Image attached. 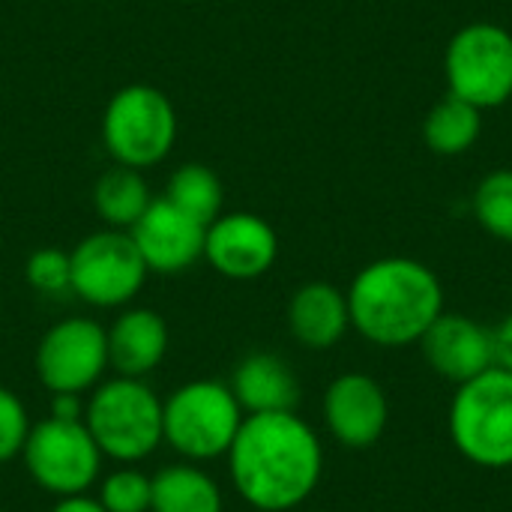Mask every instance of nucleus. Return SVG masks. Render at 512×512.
<instances>
[{
    "instance_id": "obj_9",
    "label": "nucleus",
    "mask_w": 512,
    "mask_h": 512,
    "mask_svg": "<svg viewBox=\"0 0 512 512\" xmlns=\"http://www.w3.org/2000/svg\"><path fill=\"white\" fill-rule=\"evenodd\" d=\"M72 294L96 309H117L138 297L147 279V264L129 231L87 234L72 252Z\"/></svg>"
},
{
    "instance_id": "obj_14",
    "label": "nucleus",
    "mask_w": 512,
    "mask_h": 512,
    "mask_svg": "<svg viewBox=\"0 0 512 512\" xmlns=\"http://www.w3.org/2000/svg\"><path fill=\"white\" fill-rule=\"evenodd\" d=\"M423 357L435 375L456 387L495 366L492 330L468 315L441 312L420 339Z\"/></svg>"
},
{
    "instance_id": "obj_13",
    "label": "nucleus",
    "mask_w": 512,
    "mask_h": 512,
    "mask_svg": "<svg viewBox=\"0 0 512 512\" xmlns=\"http://www.w3.org/2000/svg\"><path fill=\"white\" fill-rule=\"evenodd\" d=\"M204 234L207 225L177 210L168 198L153 201L144 216L129 228V237L141 252L147 270L168 276L183 273L198 258H204Z\"/></svg>"
},
{
    "instance_id": "obj_23",
    "label": "nucleus",
    "mask_w": 512,
    "mask_h": 512,
    "mask_svg": "<svg viewBox=\"0 0 512 512\" xmlns=\"http://www.w3.org/2000/svg\"><path fill=\"white\" fill-rule=\"evenodd\" d=\"M96 498L108 512H150V477L132 465H123L102 477Z\"/></svg>"
},
{
    "instance_id": "obj_21",
    "label": "nucleus",
    "mask_w": 512,
    "mask_h": 512,
    "mask_svg": "<svg viewBox=\"0 0 512 512\" xmlns=\"http://www.w3.org/2000/svg\"><path fill=\"white\" fill-rule=\"evenodd\" d=\"M165 198L201 225H210L222 216V180L198 162L180 165L171 174Z\"/></svg>"
},
{
    "instance_id": "obj_15",
    "label": "nucleus",
    "mask_w": 512,
    "mask_h": 512,
    "mask_svg": "<svg viewBox=\"0 0 512 512\" xmlns=\"http://www.w3.org/2000/svg\"><path fill=\"white\" fill-rule=\"evenodd\" d=\"M105 333L108 366L123 378H147L168 354V324L153 309H126Z\"/></svg>"
},
{
    "instance_id": "obj_28",
    "label": "nucleus",
    "mask_w": 512,
    "mask_h": 512,
    "mask_svg": "<svg viewBox=\"0 0 512 512\" xmlns=\"http://www.w3.org/2000/svg\"><path fill=\"white\" fill-rule=\"evenodd\" d=\"M51 512H108L102 504H99V498H93V495H69V498H57V504L51 507Z\"/></svg>"
},
{
    "instance_id": "obj_6",
    "label": "nucleus",
    "mask_w": 512,
    "mask_h": 512,
    "mask_svg": "<svg viewBox=\"0 0 512 512\" xmlns=\"http://www.w3.org/2000/svg\"><path fill=\"white\" fill-rule=\"evenodd\" d=\"M102 141L117 165L150 168L162 162L177 141V111L162 90L129 84L117 90L105 108Z\"/></svg>"
},
{
    "instance_id": "obj_26",
    "label": "nucleus",
    "mask_w": 512,
    "mask_h": 512,
    "mask_svg": "<svg viewBox=\"0 0 512 512\" xmlns=\"http://www.w3.org/2000/svg\"><path fill=\"white\" fill-rule=\"evenodd\" d=\"M492 348H495V366L512 372V312L492 330Z\"/></svg>"
},
{
    "instance_id": "obj_2",
    "label": "nucleus",
    "mask_w": 512,
    "mask_h": 512,
    "mask_svg": "<svg viewBox=\"0 0 512 512\" xmlns=\"http://www.w3.org/2000/svg\"><path fill=\"white\" fill-rule=\"evenodd\" d=\"M351 327L378 348L417 345L444 312V285L423 261L378 258L348 288Z\"/></svg>"
},
{
    "instance_id": "obj_25",
    "label": "nucleus",
    "mask_w": 512,
    "mask_h": 512,
    "mask_svg": "<svg viewBox=\"0 0 512 512\" xmlns=\"http://www.w3.org/2000/svg\"><path fill=\"white\" fill-rule=\"evenodd\" d=\"M30 426L33 423L24 402L9 387H0V465L21 456Z\"/></svg>"
},
{
    "instance_id": "obj_24",
    "label": "nucleus",
    "mask_w": 512,
    "mask_h": 512,
    "mask_svg": "<svg viewBox=\"0 0 512 512\" xmlns=\"http://www.w3.org/2000/svg\"><path fill=\"white\" fill-rule=\"evenodd\" d=\"M24 276L33 291L45 297H60L72 291V258L63 249H36L27 264Z\"/></svg>"
},
{
    "instance_id": "obj_7",
    "label": "nucleus",
    "mask_w": 512,
    "mask_h": 512,
    "mask_svg": "<svg viewBox=\"0 0 512 512\" xmlns=\"http://www.w3.org/2000/svg\"><path fill=\"white\" fill-rule=\"evenodd\" d=\"M21 459L30 480L42 492L54 498H69L84 495L96 486L105 456L84 420L45 417L30 426Z\"/></svg>"
},
{
    "instance_id": "obj_20",
    "label": "nucleus",
    "mask_w": 512,
    "mask_h": 512,
    "mask_svg": "<svg viewBox=\"0 0 512 512\" xmlns=\"http://www.w3.org/2000/svg\"><path fill=\"white\" fill-rule=\"evenodd\" d=\"M483 132V111L453 93L438 99L423 120V138L438 156L468 153Z\"/></svg>"
},
{
    "instance_id": "obj_4",
    "label": "nucleus",
    "mask_w": 512,
    "mask_h": 512,
    "mask_svg": "<svg viewBox=\"0 0 512 512\" xmlns=\"http://www.w3.org/2000/svg\"><path fill=\"white\" fill-rule=\"evenodd\" d=\"M450 441L477 468H512V372L492 366L456 387Z\"/></svg>"
},
{
    "instance_id": "obj_27",
    "label": "nucleus",
    "mask_w": 512,
    "mask_h": 512,
    "mask_svg": "<svg viewBox=\"0 0 512 512\" xmlns=\"http://www.w3.org/2000/svg\"><path fill=\"white\" fill-rule=\"evenodd\" d=\"M84 408H87V402H81V396L57 393L51 399V414L48 417H57V420H84Z\"/></svg>"
},
{
    "instance_id": "obj_17",
    "label": "nucleus",
    "mask_w": 512,
    "mask_h": 512,
    "mask_svg": "<svg viewBox=\"0 0 512 512\" xmlns=\"http://www.w3.org/2000/svg\"><path fill=\"white\" fill-rule=\"evenodd\" d=\"M291 336L309 351H327L342 342L351 327L348 297L330 282H306L288 303Z\"/></svg>"
},
{
    "instance_id": "obj_16",
    "label": "nucleus",
    "mask_w": 512,
    "mask_h": 512,
    "mask_svg": "<svg viewBox=\"0 0 512 512\" xmlns=\"http://www.w3.org/2000/svg\"><path fill=\"white\" fill-rule=\"evenodd\" d=\"M228 387L240 402L243 414H282L297 411L300 405V384L294 369L282 357L267 351L243 357Z\"/></svg>"
},
{
    "instance_id": "obj_3",
    "label": "nucleus",
    "mask_w": 512,
    "mask_h": 512,
    "mask_svg": "<svg viewBox=\"0 0 512 512\" xmlns=\"http://www.w3.org/2000/svg\"><path fill=\"white\" fill-rule=\"evenodd\" d=\"M84 426L102 456L120 465H135L165 444L162 399L144 378L117 375L93 387L84 408Z\"/></svg>"
},
{
    "instance_id": "obj_10",
    "label": "nucleus",
    "mask_w": 512,
    "mask_h": 512,
    "mask_svg": "<svg viewBox=\"0 0 512 512\" xmlns=\"http://www.w3.org/2000/svg\"><path fill=\"white\" fill-rule=\"evenodd\" d=\"M33 366L51 396H84L105 378L108 333L93 318H63L39 339Z\"/></svg>"
},
{
    "instance_id": "obj_19",
    "label": "nucleus",
    "mask_w": 512,
    "mask_h": 512,
    "mask_svg": "<svg viewBox=\"0 0 512 512\" xmlns=\"http://www.w3.org/2000/svg\"><path fill=\"white\" fill-rule=\"evenodd\" d=\"M150 204V186L138 168L114 165L105 174H99L93 186V207L102 216V222L114 231H129Z\"/></svg>"
},
{
    "instance_id": "obj_8",
    "label": "nucleus",
    "mask_w": 512,
    "mask_h": 512,
    "mask_svg": "<svg viewBox=\"0 0 512 512\" xmlns=\"http://www.w3.org/2000/svg\"><path fill=\"white\" fill-rule=\"evenodd\" d=\"M444 75L450 93L483 108L512 99V33L492 21L465 24L447 45Z\"/></svg>"
},
{
    "instance_id": "obj_1",
    "label": "nucleus",
    "mask_w": 512,
    "mask_h": 512,
    "mask_svg": "<svg viewBox=\"0 0 512 512\" xmlns=\"http://www.w3.org/2000/svg\"><path fill=\"white\" fill-rule=\"evenodd\" d=\"M225 459L237 495L261 512L297 510L324 474V447L297 411L246 414Z\"/></svg>"
},
{
    "instance_id": "obj_29",
    "label": "nucleus",
    "mask_w": 512,
    "mask_h": 512,
    "mask_svg": "<svg viewBox=\"0 0 512 512\" xmlns=\"http://www.w3.org/2000/svg\"><path fill=\"white\" fill-rule=\"evenodd\" d=\"M0 512H3V510H0Z\"/></svg>"
},
{
    "instance_id": "obj_11",
    "label": "nucleus",
    "mask_w": 512,
    "mask_h": 512,
    "mask_svg": "<svg viewBox=\"0 0 512 512\" xmlns=\"http://www.w3.org/2000/svg\"><path fill=\"white\" fill-rule=\"evenodd\" d=\"M279 255V237L255 213H228L207 225L204 258L225 279L249 282L264 276Z\"/></svg>"
},
{
    "instance_id": "obj_12",
    "label": "nucleus",
    "mask_w": 512,
    "mask_h": 512,
    "mask_svg": "<svg viewBox=\"0 0 512 512\" xmlns=\"http://www.w3.org/2000/svg\"><path fill=\"white\" fill-rule=\"evenodd\" d=\"M390 420L384 387L363 375L345 372L324 393V423L330 435L348 450H369L381 441Z\"/></svg>"
},
{
    "instance_id": "obj_18",
    "label": "nucleus",
    "mask_w": 512,
    "mask_h": 512,
    "mask_svg": "<svg viewBox=\"0 0 512 512\" xmlns=\"http://www.w3.org/2000/svg\"><path fill=\"white\" fill-rule=\"evenodd\" d=\"M150 512H222V489L195 465H168L150 477Z\"/></svg>"
},
{
    "instance_id": "obj_22",
    "label": "nucleus",
    "mask_w": 512,
    "mask_h": 512,
    "mask_svg": "<svg viewBox=\"0 0 512 512\" xmlns=\"http://www.w3.org/2000/svg\"><path fill=\"white\" fill-rule=\"evenodd\" d=\"M474 216L492 237L512 243V168L492 171L474 192Z\"/></svg>"
},
{
    "instance_id": "obj_5",
    "label": "nucleus",
    "mask_w": 512,
    "mask_h": 512,
    "mask_svg": "<svg viewBox=\"0 0 512 512\" xmlns=\"http://www.w3.org/2000/svg\"><path fill=\"white\" fill-rule=\"evenodd\" d=\"M243 417L228 384L189 381L162 402V435L180 456L210 462L228 456Z\"/></svg>"
}]
</instances>
